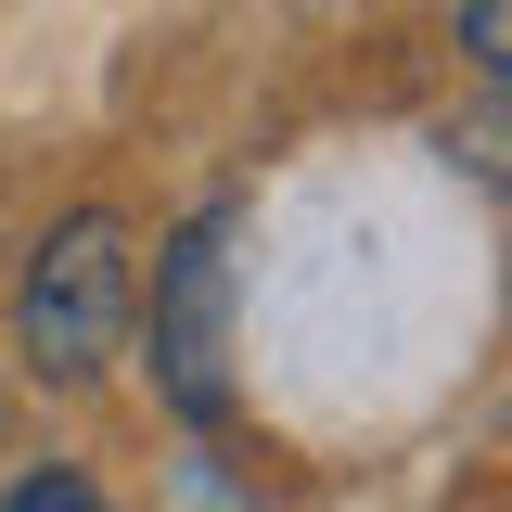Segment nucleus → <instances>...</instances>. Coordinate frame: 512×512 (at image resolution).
<instances>
[{
    "label": "nucleus",
    "mask_w": 512,
    "mask_h": 512,
    "mask_svg": "<svg viewBox=\"0 0 512 512\" xmlns=\"http://www.w3.org/2000/svg\"><path fill=\"white\" fill-rule=\"evenodd\" d=\"M128 308H141V256H128V218L77 205L64 231H39L26 282H13V346L39 384H90L128 346Z\"/></svg>",
    "instance_id": "f257e3e1"
},
{
    "label": "nucleus",
    "mask_w": 512,
    "mask_h": 512,
    "mask_svg": "<svg viewBox=\"0 0 512 512\" xmlns=\"http://www.w3.org/2000/svg\"><path fill=\"white\" fill-rule=\"evenodd\" d=\"M154 384L180 423H231V205H192L154 244Z\"/></svg>",
    "instance_id": "f03ea898"
},
{
    "label": "nucleus",
    "mask_w": 512,
    "mask_h": 512,
    "mask_svg": "<svg viewBox=\"0 0 512 512\" xmlns=\"http://www.w3.org/2000/svg\"><path fill=\"white\" fill-rule=\"evenodd\" d=\"M461 52H474V64L512 90V0H461Z\"/></svg>",
    "instance_id": "7ed1b4c3"
},
{
    "label": "nucleus",
    "mask_w": 512,
    "mask_h": 512,
    "mask_svg": "<svg viewBox=\"0 0 512 512\" xmlns=\"http://www.w3.org/2000/svg\"><path fill=\"white\" fill-rule=\"evenodd\" d=\"M13 512H103V500H90V474H64V461H52V474L13 487Z\"/></svg>",
    "instance_id": "20e7f679"
}]
</instances>
